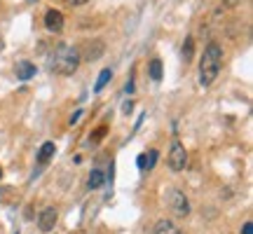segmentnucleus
<instances>
[{
	"mask_svg": "<svg viewBox=\"0 0 253 234\" xmlns=\"http://www.w3.org/2000/svg\"><path fill=\"white\" fill-rule=\"evenodd\" d=\"M220 66H223V47L218 42H209L199 61V84L211 87L220 73Z\"/></svg>",
	"mask_w": 253,
	"mask_h": 234,
	"instance_id": "nucleus-1",
	"label": "nucleus"
},
{
	"mask_svg": "<svg viewBox=\"0 0 253 234\" xmlns=\"http://www.w3.org/2000/svg\"><path fill=\"white\" fill-rule=\"evenodd\" d=\"M80 49L73 45H59L49 56V71L59 73V75H73L80 68Z\"/></svg>",
	"mask_w": 253,
	"mask_h": 234,
	"instance_id": "nucleus-2",
	"label": "nucleus"
},
{
	"mask_svg": "<svg viewBox=\"0 0 253 234\" xmlns=\"http://www.w3.org/2000/svg\"><path fill=\"white\" fill-rule=\"evenodd\" d=\"M167 204H169V211H171L173 216L185 218L190 213V201L185 197V192H181L178 188H171L167 192Z\"/></svg>",
	"mask_w": 253,
	"mask_h": 234,
	"instance_id": "nucleus-3",
	"label": "nucleus"
},
{
	"mask_svg": "<svg viewBox=\"0 0 253 234\" xmlns=\"http://www.w3.org/2000/svg\"><path fill=\"white\" fill-rule=\"evenodd\" d=\"M167 162H169V169L171 171H183L185 164H188V150L181 141H173L171 148H169V155H167Z\"/></svg>",
	"mask_w": 253,
	"mask_h": 234,
	"instance_id": "nucleus-4",
	"label": "nucleus"
},
{
	"mask_svg": "<svg viewBox=\"0 0 253 234\" xmlns=\"http://www.w3.org/2000/svg\"><path fill=\"white\" fill-rule=\"evenodd\" d=\"M80 49V59L82 61H99L101 56H103V52H106V45H103V40H87L82 47H78Z\"/></svg>",
	"mask_w": 253,
	"mask_h": 234,
	"instance_id": "nucleus-5",
	"label": "nucleus"
},
{
	"mask_svg": "<svg viewBox=\"0 0 253 234\" xmlns=\"http://www.w3.org/2000/svg\"><path fill=\"white\" fill-rule=\"evenodd\" d=\"M56 220H59V213H56L54 206H47L40 211V216H38V230L40 232H52L56 225Z\"/></svg>",
	"mask_w": 253,
	"mask_h": 234,
	"instance_id": "nucleus-6",
	"label": "nucleus"
},
{
	"mask_svg": "<svg viewBox=\"0 0 253 234\" xmlns=\"http://www.w3.org/2000/svg\"><path fill=\"white\" fill-rule=\"evenodd\" d=\"M45 26H47V31H52V33H61L63 31V14L59 9H47Z\"/></svg>",
	"mask_w": 253,
	"mask_h": 234,
	"instance_id": "nucleus-7",
	"label": "nucleus"
},
{
	"mask_svg": "<svg viewBox=\"0 0 253 234\" xmlns=\"http://www.w3.org/2000/svg\"><path fill=\"white\" fill-rule=\"evenodd\" d=\"M14 71H17V80H31L36 75V66L31 61H17Z\"/></svg>",
	"mask_w": 253,
	"mask_h": 234,
	"instance_id": "nucleus-8",
	"label": "nucleus"
},
{
	"mask_svg": "<svg viewBox=\"0 0 253 234\" xmlns=\"http://www.w3.org/2000/svg\"><path fill=\"white\" fill-rule=\"evenodd\" d=\"M153 234H181V230L173 225L171 220H167V218H162V220H157L155 223V230Z\"/></svg>",
	"mask_w": 253,
	"mask_h": 234,
	"instance_id": "nucleus-9",
	"label": "nucleus"
},
{
	"mask_svg": "<svg viewBox=\"0 0 253 234\" xmlns=\"http://www.w3.org/2000/svg\"><path fill=\"white\" fill-rule=\"evenodd\" d=\"M56 153V148H54V143L52 141H47V143H42L40 145V153H38V162L40 164H45V162H49L52 159V155Z\"/></svg>",
	"mask_w": 253,
	"mask_h": 234,
	"instance_id": "nucleus-10",
	"label": "nucleus"
},
{
	"mask_svg": "<svg viewBox=\"0 0 253 234\" xmlns=\"http://www.w3.org/2000/svg\"><path fill=\"white\" fill-rule=\"evenodd\" d=\"M148 75H150L153 82L162 80V61H160V59H153V61L148 63Z\"/></svg>",
	"mask_w": 253,
	"mask_h": 234,
	"instance_id": "nucleus-11",
	"label": "nucleus"
},
{
	"mask_svg": "<svg viewBox=\"0 0 253 234\" xmlns=\"http://www.w3.org/2000/svg\"><path fill=\"white\" fill-rule=\"evenodd\" d=\"M110 78H113V71L110 68H103V71L99 73V80H96V84H94V91L99 94V91H103V87L110 82Z\"/></svg>",
	"mask_w": 253,
	"mask_h": 234,
	"instance_id": "nucleus-12",
	"label": "nucleus"
},
{
	"mask_svg": "<svg viewBox=\"0 0 253 234\" xmlns=\"http://www.w3.org/2000/svg\"><path fill=\"white\" fill-rule=\"evenodd\" d=\"M103 180H106L103 171L94 169V171L89 173V180H87V185H89V190H96V188H101V185H103Z\"/></svg>",
	"mask_w": 253,
	"mask_h": 234,
	"instance_id": "nucleus-13",
	"label": "nucleus"
},
{
	"mask_svg": "<svg viewBox=\"0 0 253 234\" xmlns=\"http://www.w3.org/2000/svg\"><path fill=\"white\" fill-rule=\"evenodd\" d=\"M181 52H183V61H185V63L192 61V54H195V40H192V38H185Z\"/></svg>",
	"mask_w": 253,
	"mask_h": 234,
	"instance_id": "nucleus-14",
	"label": "nucleus"
},
{
	"mask_svg": "<svg viewBox=\"0 0 253 234\" xmlns=\"http://www.w3.org/2000/svg\"><path fill=\"white\" fill-rule=\"evenodd\" d=\"M155 162H157V150H150L145 155V169H153Z\"/></svg>",
	"mask_w": 253,
	"mask_h": 234,
	"instance_id": "nucleus-15",
	"label": "nucleus"
},
{
	"mask_svg": "<svg viewBox=\"0 0 253 234\" xmlns=\"http://www.w3.org/2000/svg\"><path fill=\"white\" fill-rule=\"evenodd\" d=\"M103 134H106V126H99V129L91 134V143H99L101 138H103Z\"/></svg>",
	"mask_w": 253,
	"mask_h": 234,
	"instance_id": "nucleus-16",
	"label": "nucleus"
},
{
	"mask_svg": "<svg viewBox=\"0 0 253 234\" xmlns=\"http://www.w3.org/2000/svg\"><path fill=\"white\" fill-rule=\"evenodd\" d=\"M80 117H82V110H75V113H73L71 115V119H68V124H78V122H80Z\"/></svg>",
	"mask_w": 253,
	"mask_h": 234,
	"instance_id": "nucleus-17",
	"label": "nucleus"
},
{
	"mask_svg": "<svg viewBox=\"0 0 253 234\" xmlns=\"http://www.w3.org/2000/svg\"><path fill=\"white\" fill-rule=\"evenodd\" d=\"M242 234H253V223L251 220H246L244 227H242Z\"/></svg>",
	"mask_w": 253,
	"mask_h": 234,
	"instance_id": "nucleus-18",
	"label": "nucleus"
},
{
	"mask_svg": "<svg viewBox=\"0 0 253 234\" xmlns=\"http://www.w3.org/2000/svg\"><path fill=\"white\" fill-rule=\"evenodd\" d=\"M136 164H138V169H145V155H138Z\"/></svg>",
	"mask_w": 253,
	"mask_h": 234,
	"instance_id": "nucleus-19",
	"label": "nucleus"
},
{
	"mask_svg": "<svg viewBox=\"0 0 253 234\" xmlns=\"http://www.w3.org/2000/svg\"><path fill=\"white\" fill-rule=\"evenodd\" d=\"M68 2H71V7H80V5H84L87 0H68Z\"/></svg>",
	"mask_w": 253,
	"mask_h": 234,
	"instance_id": "nucleus-20",
	"label": "nucleus"
},
{
	"mask_svg": "<svg viewBox=\"0 0 253 234\" xmlns=\"http://www.w3.org/2000/svg\"><path fill=\"white\" fill-rule=\"evenodd\" d=\"M227 7H237V5H242V0H225Z\"/></svg>",
	"mask_w": 253,
	"mask_h": 234,
	"instance_id": "nucleus-21",
	"label": "nucleus"
},
{
	"mask_svg": "<svg viewBox=\"0 0 253 234\" xmlns=\"http://www.w3.org/2000/svg\"><path fill=\"white\" fill-rule=\"evenodd\" d=\"M131 108H134V103H131V101H126V103H125V113H131Z\"/></svg>",
	"mask_w": 253,
	"mask_h": 234,
	"instance_id": "nucleus-22",
	"label": "nucleus"
},
{
	"mask_svg": "<svg viewBox=\"0 0 253 234\" xmlns=\"http://www.w3.org/2000/svg\"><path fill=\"white\" fill-rule=\"evenodd\" d=\"M0 178H2V169H0Z\"/></svg>",
	"mask_w": 253,
	"mask_h": 234,
	"instance_id": "nucleus-23",
	"label": "nucleus"
},
{
	"mask_svg": "<svg viewBox=\"0 0 253 234\" xmlns=\"http://www.w3.org/2000/svg\"><path fill=\"white\" fill-rule=\"evenodd\" d=\"M26 2H33V0H26Z\"/></svg>",
	"mask_w": 253,
	"mask_h": 234,
	"instance_id": "nucleus-24",
	"label": "nucleus"
}]
</instances>
